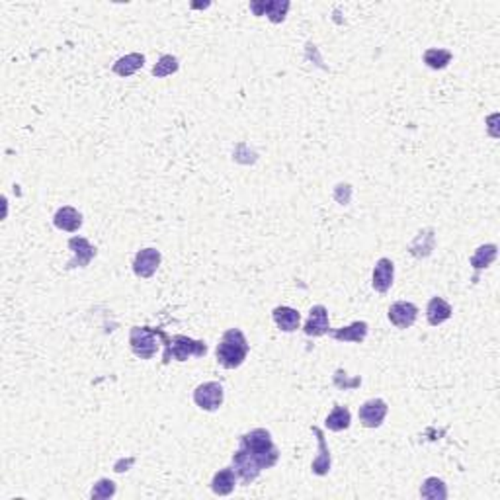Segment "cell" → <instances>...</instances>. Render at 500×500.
Here are the masks:
<instances>
[{
  "label": "cell",
  "mask_w": 500,
  "mask_h": 500,
  "mask_svg": "<svg viewBox=\"0 0 500 500\" xmlns=\"http://www.w3.org/2000/svg\"><path fill=\"white\" fill-rule=\"evenodd\" d=\"M178 59L174 57V55H163L161 59H158V63H156L155 67H153V75H155L156 78H164V77H170V75H174L176 70H178Z\"/></svg>",
  "instance_id": "d4e9b609"
},
{
  "label": "cell",
  "mask_w": 500,
  "mask_h": 500,
  "mask_svg": "<svg viewBox=\"0 0 500 500\" xmlns=\"http://www.w3.org/2000/svg\"><path fill=\"white\" fill-rule=\"evenodd\" d=\"M249 350V340L242 335L241 328H231L217 344V363L225 370H237L244 363Z\"/></svg>",
  "instance_id": "7a4b0ae2"
},
{
  "label": "cell",
  "mask_w": 500,
  "mask_h": 500,
  "mask_svg": "<svg viewBox=\"0 0 500 500\" xmlns=\"http://www.w3.org/2000/svg\"><path fill=\"white\" fill-rule=\"evenodd\" d=\"M143 65H145V55H141V53H130V55H125V57L115 61L112 70L118 77H131V75H135L139 69H143Z\"/></svg>",
  "instance_id": "ffe728a7"
},
{
  "label": "cell",
  "mask_w": 500,
  "mask_h": 500,
  "mask_svg": "<svg viewBox=\"0 0 500 500\" xmlns=\"http://www.w3.org/2000/svg\"><path fill=\"white\" fill-rule=\"evenodd\" d=\"M130 344L133 354L141 360H151L163 344V330L151 327H133L130 335Z\"/></svg>",
  "instance_id": "277c9868"
},
{
  "label": "cell",
  "mask_w": 500,
  "mask_h": 500,
  "mask_svg": "<svg viewBox=\"0 0 500 500\" xmlns=\"http://www.w3.org/2000/svg\"><path fill=\"white\" fill-rule=\"evenodd\" d=\"M393 277H395V266L389 258L377 260V264L373 268V276H371V285L375 292L380 294H387L393 285Z\"/></svg>",
  "instance_id": "4fadbf2b"
},
{
  "label": "cell",
  "mask_w": 500,
  "mask_h": 500,
  "mask_svg": "<svg viewBox=\"0 0 500 500\" xmlns=\"http://www.w3.org/2000/svg\"><path fill=\"white\" fill-rule=\"evenodd\" d=\"M451 313H454L451 305L442 297H432L428 307H426V317H428V323L432 327H438L442 323H446L451 317Z\"/></svg>",
  "instance_id": "d6986e66"
},
{
  "label": "cell",
  "mask_w": 500,
  "mask_h": 500,
  "mask_svg": "<svg viewBox=\"0 0 500 500\" xmlns=\"http://www.w3.org/2000/svg\"><path fill=\"white\" fill-rule=\"evenodd\" d=\"M235 485H237V473H235L233 467H225L219 469L213 475V481H211V491L219 494V496H227L235 491Z\"/></svg>",
  "instance_id": "ac0fdd59"
},
{
  "label": "cell",
  "mask_w": 500,
  "mask_h": 500,
  "mask_svg": "<svg viewBox=\"0 0 500 500\" xmlns=\"http://www.w3.org/2000/svg\"><path fill=\"white\" fill-rule=\"evenodd\" d=\"M311 430H313V434L317 436V442H319V456L313 459L311 471L315 475H319V477H323V475H327L328 471H330V451H328L327 440H325L323 430L317 428V426H311Z\"/></svg>",
  "instance_id": "9a60e30c"
},
{
  "label": "cell",
  "mask_w": 500,
  "mask_h": 500,
  "mask_svg": "<svg viewBox=\"0 0 500 500\" xmlns=\"http://www.w3.org/2000/svg\"><path fill=\"white\" fill-rule=\"evenodd\" d=\"M241 449L249 454L250 459L256 461L260 469H270L276 465L280 459V449L272 440V434L264 428H256L241 436Z\"/></svg>",
  "instance_id": "6da1fadb"
},
{
  "label": "cell",
  "mask_w": 500,
  "mask_h": 500,
  "mask_svg": "<svg viewBox=\"0 0 500 500\" xmlns=\"http://www.w3.org/2000/svg\"><path fill=\"white\" fill-rule=\"evenodd\" d=\"M496 254H499L496 244H483V246H479V249L475 250V254L471 256V266L477 272L485 270V268H489L496 260Z\"/></svg>",
  "instance_id": "603a6c76"
},
{
  "label": "cell",
  "mask_w": 500,
  "mask_h": 500,
  "mask_svg": "<svg viewBox=\"0 0 500 500\" xmlns=\"http://www.w3.org/2000/svg\"><path fill=\"white\" fill-rule=\"evenodd\" d=\"M368 323L365 320H356L350 327L337 328V330H328V335L338 340V342H354V344H362L368 337Z\"/></svg>",
  "instance_id": "5bb4252c"
},
{
  "label": "cell",
  "mask_w": 500,
  "mask_h": 500,
  "mask_svg": "<svg viewBox=\"0 0 500 500\" xmlns=\"http://www.w3.org/2000/svg\"><path fill=\"white\" fill-rule=\"evenodd\" d=\"M90 494H92V499H110V496L115 494V483L110 481V479H100V481L92 487Z\"/></svg>",
  "instance_id": "484cf974"
},
{
  "label": "cell",
  "mask_w": 500,
  "mask_h": 500,
  "mask_svg": "<svg viewBox=\"0 0 500 500\" xmlns=\"http://www.w3.org/2000/svg\"><path fill=\"white\" fill-rule=\"evenodd\" d=\"M387 317L389 320H391V325H395V327L401 328V330H405V328H411L414 323H416L418 309H416V305L411 301H397L389 307Z\"/></svg>",
  "instance_id": "52a82bcc"
},
{
  "label": "cell",
  "mask_w": 500,
  "mask_h": 500,
  "mask_svg": "<svg viewBox=\"0 0 500 500\" xmlns=\"http://www.w3.org/2000/svg\"><path fill=\"white\" fill-rule=\"evenodd\" d=\"M350 423H352V414L346 406H335L332 413L328 414L327 420H325V426L328 430L332 432H342L346 428H350Z\"/></svg>",
  "instance_id": "44dd1931"
},
{
  "label": "cell",
  "mask_w": 500,
  "mask_h": 500,
  "mask_svg": "<svg viewBox=\"0 0 500 500\" xmlns=\"http://www.w3.org/2000/svg\"><path fill=\"white\" fill-rule=\"evenodd\" d=\"M420 496L430 500H446L448 499V489L446 483L438 477H428L420 487Z\"/></svg>",
  "instance_id": "7402d4cb"
},
{
  "label": "cell",
  "mask_w": 500,
  "mask_h": 500,
  "mask_svg": "<svg viewBox=\"0 0 500 500\" xmlns=\"http://www.w3.org/2000/svg\"><path fill=\"white\" fill-rule=\"evenodd\" d=\"M389 406L383 399H370L365 401L360 411H358V416H360V423L365 428H380L385 416H387Z\"/></svg>",
  "instance_id": "8992f818"
},
{
  "label": "cell",
  "mask_w": 500,
  "mask_h": 500,
  "mask_svg": "<svg viewBox=\"0 0 500 500\" xmlns=\"http://www.w3.org/2000/svg\"><path fill=\"white\" fill-rule=\"evenodd\" d=\"M330 330V323H328V311L325 305H315L309 311V319L303 327V332L307 337H325Z\"/></svg>",
  "instance_id": "30bf717a"
},
{
  "label": "cell",
  "mask_w": 500,
  "mask_h": 500,
  "mask_svg": "<svg viewBox=\"0 0 500 500\" xmlns=\"http://www.w3.org/2000/svg\"><path fill=\"white\" fill-rule=\"evenodd\" d=\"M69 249L75 252V258L67 264V270H73V268H87L96 256V246H92V244H90L87 239H82V237H73V239H69Z\"/></svg>",
  "instance_id": "8fae6325"
},
{
  "label": "cell",
  "mask_w": 500,
  "mask_h": 500,
  "mask_svg": "<svg viewBox=\"0 0 500 500\" xmlns=\"http://www.w3.org/2000/svg\"><path fill=\"white\" fill-rule=\"evenodd\" d=\"M272 317H274V323L277 325V328L284 330V332H294L301 325V315L294 307H284V305L276 307L274 313H272Z\"/></svg>",
  "instance_id": "e0dca14e"
},
{
  "label": "cell",
  "mask_w": 500,
  "mask_h": 500,
  "mask_svg": "<svg viewBox=\"0 0 500 500\" xmlns=\"http://www.w3.org/2000/svg\"><path fill=\"white\" fill-rule=\"evenodd\" d=\"M161 266V252L156 249L139 250L133 260V272L137 277H151Z\"/></svg>",
  "instance_id": "ba28073f"
},
{
  "label": "cell",
  "mask_w": 500,
  "mask_h": 500,
  "mask_svg": "<svg viewBox=\"0 0 500 500\" xmlns=\"http://www.w3.org/2000/svg\"><path fill=\"white\" fill-rule=\"evenodd\" d=\"M233 469L235 473H237V477H241V481L244 485H250L252 481H256L260 475V469L258 465H256V461L254 459H250L249 454L244 451V449H237L233 456Z\"/></svg>",
  "instance_id": "9c48e42d"
},
{
  "label": "cell",
  "mask_w": 500,
  "mask_h": 500,
  "mask_svg": "<svg viewBox=\"0 0 500 500\" xmlns=\"http://www.w3.org/2000/svg\"><path fill=\"white\" fill-rule=\"evenodd\" d=\"M223 385L217 383V381H206L196 387L194 391V403L201 408V411H207V413H215L221 408L223 405Z\"/></svg>",
  "instance_id": "5b68a950"
},
{
  "label": "cell",
  "mask_w": 500,
  "mask_h": 500,
  "mask_svg": "<svg viewBox=\"0 0 500 500\" xmlns=\"http://www.w3.org/2000/svg\"><path fill=\"white\" fill-rule=\"evenodd\" d=\"M53 223H55V227H57V229H61V231L75 233V231H78V229L82 227V215H80V211H77L75 207L65 206V207H61L59 211L55 213V217H53Z\"/></svg>",
  "instance_id": "2e32d148"
},
{
  "label": "cell",
  "mask_w": 500,
  "mask_h": 500,
  "mask_svg": "<svg viewBox=\"0 0 500 500\" xmlns=\"http://www.w3.org/2000/svg\"><path fill=\"white\" fill-rule=\"evenodd\" d=\"M451 51L448 49H442V47H434V49H426L424 51V63L434 70L446 69L449 63H451Z\"/></svg>",
  "instance_id": "cb8c5ba5"
},
{
  "label": "cell",
  "mask_w": 500,
  "mask_h": 500,
  "mask_svg": "<svg viewBox=\"0 0 500 500\" xmlns=\"http://www.w3.org/2000/svg\"><path fill=\"white\" fill-rule=\"evenodd\" d=\"M250 10L256 16H264L266 14L270 18V22L280 24L284 22L285 14L289 10V2L287 0H268V2H250Z\"/></svg>",
  "instance_id": "7c38bea8"
},
{
  "label": "cell",
  "mask_w": 500,
  "mask_h": 500,
  "mask_svg": "<svg viewBox=\"0 0 500 500\" xmlns=\"http://www.w3.org/2000/svg\"><path fill=\"white\" fill-rule=\"evenodd\" d=\"M163 344H164V356L163 362L168 363L170 360L176 362H186L188 358H201L207 354V346L204 340H194V338L182 337H168L166 332H163Z\"/></svg>",
  "instance_id": "3957f363"
}]
</instances>
